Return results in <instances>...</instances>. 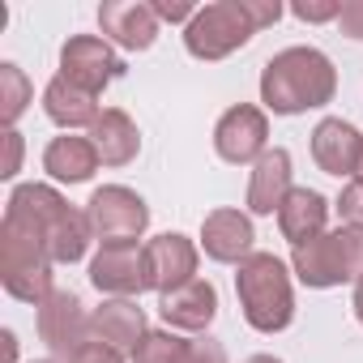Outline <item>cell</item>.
<instances>
[{"label": "cell", "mask_w": 363, "mask_h": 363, "mask_svg": "<svg viewBox=\"0 0 363 363\" xmlns=\"http://www.w3.org/2000/svg\"><path fill=\"white\" fill-rule=\"evenodd\" d=\"M337 90V69L316 48H286L261 69V103L274 116H299L325 107Z\"/></svg>", "instance_id": "obj_1"}, {"label": "cell", "mask_w": 363, "mask_h": 363, "mask_svg": "<svg viewBox=\"0 0 363 363\" xmlns=\"http://www.w3.org/2000/svg\"><path fill=\"white\" fill-rule=\"evenodd\" d=\"M9 214H18V218H26L43 240H48V252H52V261H60V265H73V261H82L86 257V248H90V218H86V210H73L56 189H48V184H18L13 193H9V206H5Z\"/></svg>", "instance_id": "obj_2"}, {"label": "cell", "mask_w": 363, "mask_h": 363, "mask_svg": "<svg viewBox=\"0 0 363 363\" xmlns=\"http://www.w3.org/2000/svg\"><path fill=\"white\" fill-rule=\"evenodd\" d=\"M52 252L48 240L18 214L5 210V223H0V282L5 291L22 303H43L56 286H52Z\"/></svg>", "instance_id": "obj_3"}, {"label": "cell", "mask_w": 363, "mask_h": 363, "mask_svg": "<svg viewBox=\"0 0 363 363\" xmlns=\"http://www.w3.org/2000/svg\"><path fill=\"white\" fill-rule=\"evenodd\" d=\"M235 295L244 308V320L257 333H282L295 316V291L291 274L274 252H252L235 274Z\"/></svg>", "instance_id": "obj_4"}, {"label": "cell", "mask_w": 363, "mask_h": 363, "mask_svg": "<svg viewBox=\"0 0 363 363\" xmlns=\"http://www.w3.org/2000/svg\"><path fill=\"white\" fill-rule=\"evenodd\" d=\"M291 269L312 291L354 282L363 274V235L350 231V227L325 231V235H316V240H308V244H299L291 252Z\"/></svg>", "instance_id": "obj_5"}, {"label": "cell", "mask_w": 363, "mask_h": 363, "mask_svg": "<svg viewBox=\"0 0 363 363\" xmlns=\"http://www.w3.org/2000/svg\"><path fill=\"white\" fill-rule=\"evenodd\" d=\"M252 0H214V5L197 9V18L184 26V48L197 60H227L257 35Z\"/></svg>", "instance_id": "obj_6"}, {"label": "cell", "mask_w": 363, "mask_h": 363, "mask_svg": "<svg viewBox=\"0 0 363 363\" xmlns=\"http://www.w3.org/2000/svg\"><path fill=\"white\" fill-rule=\"evenodd\" d=\"M86 218H90V231L103 248H116V244H137L150 227V210L145 201L124 189V184H103L90 193L86 201Z\"/></svg>", "instance_id": "obj_7"}, {"label": "cell", "mask_w": 363, "mask_h": 363, "mask_svg": "<svg viewBox=\"0 0 363 363\" xmlns=\"http://www.w3.org/2000/svg\"><path fill=\"white\" fill-rule=\"evenodd\" d=\"M60 77L90 90V94H103L116 77H124V60L111 52L107 39L99 35H73L65 48H60Z\"/></svg>", "instance_id": "obj_8"}, {"label": "cell", "mask_w": 363, "mask_h": 363, "mask_svg": "<svg viewBox=\"0 0 363 363\" xmlns=\"http://www.w3.org/2000/svg\"><path fill=\"white\" fill-rule=\"evenodd\" d=\"M265 141H269V120L252 103H240V107L223 111V120L214 124V150H218L223 162H235V167L252 162L257 167L261 154H265Z\"/></svg>", "instance_id": "obj_9"}, {"label": "cell", "mask_w": 363, "mask_h": 363, "mask_svg": "<svg viewBox=\"0 0 363 363\" xmlns=\"http://www.w3.org/2000/svg\"><path fill=\"white\" fill-rule=\"evenodd\" d=\"M39 337L48 342L52 354H65V359H73L94 337L90 316H86V308H82V299L73 291H52L39 303Z\"/></svg>", "instance_id": "obj_10"}, {"label": "cell", "mask_w": 363, "mask_h": 363, "mask_svg": "<svg viewBox=\"0 0 363 363\" xmlns=\"http://www.w3.org/2000/svg\"><path fill=\"white\" fill-rule=\"evenodd\" d=\"M90 282L111 295V299H133L141 291H154L150 286V261H145V248L137 244H116V248H99V257L90 261Z\"/></svg>", "instance_id": "obj_11"}, {"label": "cell", "mask_w": 363, "mask_h": 363, "mask_svg": "<svg viewBox=\"0 0 363 363\" xmlns=\"http://www.w3.org/2000/svg\"><path fill=\"white\" fill-rule=\"evenodd\" d=\"M145 261H150V286L158 295H171L197 278V244L179 231L154 235L145 244Z\"/></svg>", "instance_id": "obj_12"}, {"label": "cell", "mask_w": 363, "mask_h": 363, "mask_svg": "<svg viewBox=\"0 0 363 363\" xmlns=\"http://www.w3.org/2000/svg\"><path fill=\"white\" fill-rule=\"evenodd\" d=\"M99 26H103V39L124 52H145L158 39V13L145 0H107L99 9Z\"/></svg>", "instance_id": "obj_13"}, {"label": "cell", "mask_w": 363, "mask_h": 363, "mask_svg": "<svg viewBox=\"0 0 363 363\" xmlns=\"http://www.w3.org/2000/svg\"><path fill=\"white\" fill-rule=\"evenodd\" d=\"M312 158L325 175H359V158H363V133L350 120H320L312 128Z\"/></svg>", "instance_id": "obj_14"}, {"label": "cell", "mask_w": 363, "mask_h": 363, "mask_svg": "<svg viewBox=\"0 0 363 363\" xmlns=\"http://www.w3.org/2000/svg\"><path fill=\"white\" fill-rule=\"evenodd\" d=\"M252 240H257V231H252L248 214H240V210H210L201 223V248L218 265H244L252 257Z\"/></svg>", "instance_id": "obj_15"}, {"label": "cell", "mask_w": 363, "mask_h": 363, "mask_svg": "<svg viewBox=\"0 0 363 363\" xmlns=\"http://www.w3.org/2000/svg\"><path fill=\"white\" fill-rule=\"evenodd\" d=\"M158 316L171 329H189V333L210 329V320L218 316V291H214V282L193 278L189 286H179L171 295H158Z\"/></svg>", "instance_id": "obj_16"}, {"label": "cell", "mask_w": 363, "mask_h": 363, "mask_svg": "<svg viewBox=\"0 0 363 363\" xmlns=\"http://www.w3.org/2000/svg\"><path fill=\"white\" fill-rule=\"evenodd\" d=\"M291 154L282 145L265 150L261 162L252 167V179H248V210L252 214H274L282 210V201L291 197Z\"/></svg>", "instance_id": "obj_17"}, {"label": "cell", "mask_w": 363, "mask_h": 363, "mask_svg": "<svg viewBox=\"0 0 363 363\" xmlns=\"http://www.w3.org/2000/svg\"><path fill=\"white\" fill-rule=\"evenodd\" d=\"M90 141H94L103 167H128L141 150V133H137L133 116L120 111V107H103V116L90 128Z\"/></svg>", "instance_id": "obj_18"}, {"label": "cell", "mask_w": 363, "mask_h": 363, "mask_svg": "<svg viewBox=\"0 0 363 363\" xmlns=\"http://www.w3.org/2000/svg\"><path fill=\"white\" fill-rule=\"evenodd\" d=\"M90 333L124 354V350H137L141 337H145L150 329H145V312H141L133 299H107L103 308H94V316H90Z\"/></svg>", "instance_id": "obj_19"}, {"label": "cell", "mask_w": 363, "mask_h": 363, "mask_svg": "<svg viewBox=\"0 0 363 363\" xmlns=\"http://www.w3.org/2000/svg\"><path fill=\"white\" fill-rule=\"evenodd\" d=\"M325 223H329V201L316 189H291V197L278 210V227H282V240H291V248L325 235Z\"/></svg>", "instance_id": "obj_20"}, {"label": "cell", "mask_w": 363, "mask_h": 363, "mask_svg": "<svg viewBox=\"0 0 363 363\" xmlns=\"http://www.w3.org/2000/svg\"><path fill=\"white\" fill-rule=\"evenodd\" d=\"M43 171L60 184H86L99 171V150L90 137H56L43 150Z\"/></svg>", "instance_id": "obj_21"}, {"label": "cell", "mask_w": 363, "mask_h": 363, "mask_svg": "<svg viewBox=\"0 0 363 363\" xmlns=\"http://www.w3.org/2000/svg\"><path fill=\"white\" fill-rule=\"evenodd\" d=\"M43 111H48V120L52 124H60V128H94V120L103 116L99 111V94H90V90H82V86H73V82H65V77H52L48 82V90H43Z\"/></svg>", "instance_id": "obj_22"}, {"label": "cell", "mask_w": 363, "mask_h": 363, "mask_svg": "<svg viewBox=\"0 0 363 363\" xmlns=\"http://www.w3.org/2000/svg\"><path fill=\"white\" fill-rule=\"evenodd\" d=\"M26 103H30V82H26V73L18 65L5 60V65H0V120H5V128L18 124Z\"/></svg>", "instance_id": "obj_23"}, {"label": "cell", "mask_w": 363, "mask_h": 363, "mask_svg": "<svg viewBox=\"0 0 363 363\" xmlns=\"http://www.w3.org/2000/svg\"><path fill=\"white\" fill-rule=\"evenodd\" d=\"M184 346H189V337H175L171 329H150L141 337V346L133 350V363H179Z\"/></svg>", "instance_id": "obj_24"}, {"label": "cell", "mask_w": 363, "mask_h": 363, "mask_svg": "<svg viewBox=\"0 0 363 363\" xmlns=\"http://www.w3.org/2000/svg\"><path fill=\"white\" fill-rule=\"evenodd\" d=\"M179 363H227V350L214 337H193L184 346V359H179Z\"/></svg>", "instance_id": "obj_25"}, {"label": "cell", "mask_w": 363, "mask_h": 363, "mask_svg": "<svg viewBox=\"0 0 363 363\" xmlns=\"http://www.w3.org/2000/svg\"><path fill=\"white\" fill-rule=\"evenodd\" d=\"M69 363H124V354L116 350V346H107V342H99V337H90Z\"/></svg>", "instance_id": "obj_26"}, {"label": "cell", "mask_w": 363, "mask_h": 363, "mask_svg": "<svg viewBox=\"0 0 363 363\" xmlns=\"http://www.w3.org/2000/svg\"><path fill=\"white\" fill-rule=\"evenodd\" d=\"M337 26H342V35L363 43V0H346L342 13H337Z\"/></svg>", "instance_id": "obj_27"}, {"label": "cell", "mask_w": 363, "mask_h": 363, "mask_svg": "<svg viewBox=\"0 0 363 363\" xmlns=\"http://www.w3.org/2000/svg\"><path fill=\"white\" fill-rule=\"evenodd\" d=\"M154 13H158V22H193L197 18L189 0H154Z\"/></svg>", "instance_id": "obj_28"}, {"label": "cell", "mask_w": 363, "mask_h": 363, "mask_svg": "<svg viewBox=\"0 0 363 363\" xmlns=\"http://www.w3.org/2000/svg\"><path fill=\"white\" fill-rule=\"evenodd\" d=\"M18 167H22V137H18L13 128H5V167H0V175L13 179Z\"/></svg>", "instance_id": "obj_29"}, {"label": "cell", "mask_w": 363, "mask_h": 363, "mask_svg": "<svg viewBox=\"0 0 363 363\" xmlns=\"http://www.w3.org/2000/svg\"><path fill=\"white\" fill-rule=\"evenodd\" d=\"M291 13L299 22H337L342 5H291Z\"/></svg>", "instance_id": "obj_30"}, {"label": "cell", "mask_w": 363, "mask_h": 363, "mask_svg": "<svg viewBox=\"0 0 363 363\" xmlns=\"http://www.w3.org/2000/svg\"><path fill=\"white\" fill-rule=\"evenodd\" d=\"M350 308H354V316H359V325H363V274L354 278V299H350Z\"/></svg>", "instance_id": "obj_31"}, {"label": "cell", "mask_w": 363, "mask_h": 363, "mask_svg": "<svg viewBox=\"0 0 363 363\" xmlns=\"http://www.w3.org/2000/svg\"><path fill=\"white\" fill-rule=\"evenodd\" d=\"M244 363H282V359H274V354H252V359H244Z\"/></svg>", "instance_id": "obj_32"}, {"label": "cell", "mask_w": 363, "mask_h": 363, "mask_svg": "<svg viewBox=\"0 0 363 363\" xmlns=\"http://www.w3.org/2000/svg\"><path fill=\"white\" fill-rule=\"evenodd\" d=\"M354 179H363V158H359V175H354Z\"/></svg>", "instance_id": "obj_33"}, {"label": "cell", "mask_w": 363, "mask_h": 363, "mask_svg": "<svg viewBox=\"0 0 363 363\" xmlns=\"http://www.w3.org/2000/svg\"><path fill=\"white\" fill-rule=\"evenodd\" d=\"M35 363H56V359H35Z\"/></svg>", "instance_id": "obj_34"}]
</instances>
